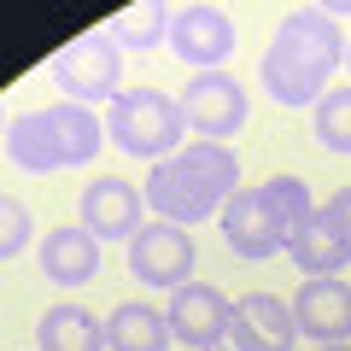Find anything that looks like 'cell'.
Returning <instances> with one entry per match:
<instances>
[{
  "label": "cell",
  "instance_id": "21",
  "mask_svg": "<svg viewBox=\"0 0 351 351\" xmlns=\"http://www.w3.org/2000/svg\"><path fill=\"white\" fill-rule=\"evenodd\" d=\"M29 234H36V223H29V205L18 199V193H6L0 199V263H18L29 252Z\"/></svg>",
  "mask_w": 351,
  "mask_h": 351
},
{
  "label": "cell",
  "instance_id": "4",
  "mask_svg": "<svg viewBox=\"0 0 351 351\" xmlns=\"http://www.w3.org/2000/svg\"><path fill=\"white\" fill-rule=\"evenodd\" d=\"M106 135L129 152V158L164 164L182 152V135H188V117L170 94L158 88H123L112 106H106Z\"/></svg>",
  "mask_w": 351,
  "mask_h": 351
},
{
  "label": "cell",
  "instance_id": "16",
  "mask_svg": "<svg viewBox=\"0 0 351 351\" xmlns=\"http://www.w3.org/2000/svg\"><path fill=\"white\" fill-rule=\"evenodd\" d=\"M170 316L152 311L147 299H123L112 316H106V346L112 351H164L170 346Z\"/></svg>",
  "mask_w": 351,
  "mask_h": 351
},
{
  "label": "cell",
  "instance_id": "12",
  "mask_svg": "<svg viewBox=\"0 0 351 351\" xmlns=\"http://www.w3.org/2000/svg\"><path fill=\"white\" fill-rule=\"evenodd\" d=\"M223 240L234 258L246 263H263V258H276V252H287V240H281L276 217H269V205H263V188H240L234 199L223 205Z\"/></svg>",
  "mask_w": 351,
  "mask_h": 351
},
{
  "label": "cell",
  "instance_id": "5",
  "mask_svg": "<svg viewBox=\"0 0 351 351\" xmlns=\"http://www.w3.org/2000/svg\"><path fill=\"white\" fill-rule=\"evenodd\" d=\"M176 106H182V117H188V129L199 141H223V147H228V135H240L246 117H252L246 82L228 76V71H199L182 94H176Z\"/></svg>",
  "mask_w": 351,
  "mask_h": 351
},
{
  "label": "cell",
  "instance_id": "17",
  "mask_svg": "<svg viewBox=\"0 0 351 351\" xmlns=\"http://www.w3.org/2000/svg\"><path fill=\"white\" fill-rule=\"evenodd\" d=\"M36 346L41 351H106V322L82 304H53L36 322Z\"/></svg>",
  "mask_w": 351,
  "mask_h": 351
},
{
  "label": "cell",
  "instance_id": "11",
  "mask_svg": "<svg viewBox=\"0 0 351 351\" xmlns=\"http://www.w3.org/2000/svg\"><path fill=\"white\" fill-rule=\"evenodd\" d=\"M82 228L94 240H135L141 228V188L123 176H94L82 188Z\"/></svg>",
  "mask_w": 351,
  "mask_h": 351
},
{
  "label": "cell",
  "instance_id": "9",
  "mask_svg": "<svg viewBox=\"0 0 351 351\" xmlns=\"http://www.w3.org/2000/svg\"><path fill=\"white\" fill-rule=\"evenodd\" d=\"M293 322L316 346H351V281L339 276H311L293 293Z\"/></svg>",
  "mask_w": 351,
  "mask_h": 351
},
{
  "label": "cell",
  "instance_id": "10",
  "mask_svg": "<svg viewBox=\"0 0 351 351\" xmlns=\"http://www.w3.org/2000/svg\"><path fill=\"white\" fill-rule=\"evenodd\" d=\"M164 316H170V334L188 351H211L217 339H228V328H234V304H228L211 281H188V287L170 299Z\"/></svg>",
  "mask_w": 351,
  "mask_h": 351
},
{
  "label": "cell",
  "instance_id": "7",
  "mask_svg": "<svg viewBox=\"0 0 351 351\" xmlns=\"http://www.w3.org/2000/svg\"><path fill=\"white\" fill-rule=\"evenodd\" d=\"M193 263H199V252H193V234L176 223H147L135 240H129V269H135V281H147V287H188L193 281Z\"/></svg>",
  "mask_w": 351,
  "mask_h": 351
},
{
  "label": "cell",
  "instance_id": "1",
  "mask_svg": "<svg viewBox=\"0 0 351 351\" xmlns=\"http://www.w3.org/2000/svg\"><path fill=\"white\" fill-rule=\"evenodd\" d=\"M346 59V41H339V18L328 6H299L276 24L269 47H263V88L269 100L281 106H316L334 88V71Z\"/></svg>",
  "mask_w": 351,
  "mask_h": 351
},
{
  "label": "cell",
  "instance_id": "20",
  "mask_svg": "<svg viewBox=\"0 0 351 351\" xmlns=\"http://www.w3.org/2000/svg\"><path fill=\"white\" fill-rule=\"evenodd\" d=\"M311 129H316V141H322L328 152H339V158H351V82L328 88L322 100L311 106Z\"/></svg>",
  "mask_w": 351,
  "mask_h": 351
},
{
  "label": "cell",
  "instance_id": "3",
  "mask_svg": "<svg viewBox=\"0 0 351 351\" xmlns=\"http://www.w3.org/2000/svg\"><path fill=\"white\" fill-rule=\"evenodd\" d=\"M106 147V123L88 106H41V112L12 117L6 129V158L24 176H53V170H82Z\"/></svg>",
  "mask_w": 351,
  "mask_h": 351
},
{
  "label": "cell",
  "instance_id": "13",
  "mask_svg": "<svg viewBox=\"0 0 351 351\" xmlns=\"http://www.w3.org/2000/svg\"><path fill=\"white\" fill-rule=\"evenodd\" d=\"M240 351H293L299 322H293V304H281L276 293H246L234 299V328H228Z\"/></svg>",
  "mask_w": 351,
  "mask_h": 351
},
{
  "label": "cell",
  "instance_id": "8",
  "mask_svg": "<svg viewBox=\"0 0 351 351\" xmlns=\"http://www.w3.org/2000/svg\"><path fill=\"white\" fill-rule=\"evenodd\" d=\"M234 18L223 12V6H182L170 24V53L182 64H188L193 76L199 71H223L228 59H234Z\"/></svg>",
  "mask_w": 351,
  "mask_h": 351
},
{
  "label": "cell",
  "instance_id": "15",
  "mask_svg": "<svg viewBox=\"0 0 351 351\" xmlns=\"http://www.w3.org/2000/svg\"><path fill=\"white\" fill-rule=\"evenodd\" d=\"M287 258L299 263L304 276H339V269L351 263V240L339 234V223H334L328 211H316L311 223L287 240Z\"/></svg>",
  "mask_w": 351,
  "mask_h": 351
},
{
  "label": "cell",
  "instance_id": "19",
  "mask_svg": "<svg viewBox=\"0 0 351 351\" xmlns=\"http://www.w3.org/2000/svg\"><path fill=\"white\" fill-rule=\"evenodd\" d=\"M263 205H269V217H276L281 240H293L316 217V199H311V188H304L299 176H269V182H263Z\"/></svg>",
  "mask_w": 351,
  "mask_h": 351
},
{
  "label": "cell",
  "instance_id": "14",
  "mask_svg": "<svg viewBox=\"0 0 351 351\" xmlns=\"http://www.w3.org/2000/svg\"><path fill=\"white\" fill-rule=\"evenodd\" d=\"M41 269L59 287H82V281L100 276V240L82 223H59L53 234H41Z\"/></svg>",
  "mask_w": 351,
  "mask_h": 351
},
{
  "label": "cell",
  "instance_id": "6",
  "mask_svg": "<svg viewBox=\"0 0 351 351\" xmlns=\"http://www.w3.org/2000/svg\"><path fill=\"white\" fill-rule=\"evenodd\" d=\"M53 82L59 94H71V106H100L117 100V82H123V47L112 36H82L53 59Z\"/></svg>",
  "mask_w": 351,
  "mask_h": 351
},
{
  "label": "cell",
  "instance_id": "24",
  "mask_svg": "<svg viewBox=\"0 0 351 351\" xmlns=\"http://www.w3.org/2000/svg\"><path fill=\"white\" fill-rule=\"evenodd\" d=\"M346 71H351V41H346Z\"/></svg>",
  "mask_w": 351,
  "mask_h": 351
},
{
  "label": "cell",
  "instance_id": "22",
  "mask_svg": "<svg viewBox=\"0 0 351 351\" xmlns=\"http://www.w3.org/2000/svg\"><path fill=\"white\" fill-rule=\"evenodd\" d=\"M322 211H328V217H334V223H339V234H346V240H351V188H339V193H334V199H328V205H322Z\"/></svg>",
  "mask_w": 351,
  "mask_h": 351
},
{
  "label": "cell",
  "instance_id": "23",
  "mask_svg": "<svg viewBox=\"0 0 351 351\" xmlns=\"http://www.w3.org/2000/svg\"><path fill=\"white\" fill-rule=\"evenodd\" d=\"M316 351H351V346H316Z\"/></svg>",
  "mask_w": 351,
  "mask_h": 351
},
{
  "label": "cell",
  "instance_id": "2",
  "mask_svg": "<svg viewBox=\"0 0 351 351\" xmlns=\"http://www.w3.org/2000/svg\"><path fill=\"white\" fill-rule=\"evenodd\" d=\"M240 193V158L223 141H188L176 158L152 164L147 199L158 211V223L193 228L205 217H223V205Z\"/></svg>",
  "mask_w": 351,
  "mask_h": 351
},
{
  "label": "cell",
  "instance_id": "18",
  "mask_svg": "<svg viewBox=\"0 0 351 351\" xmlns=\"http://www.w3.org/2000/svg\"><path fill=\"white\" fill-rule=\"evenodd\" d=\"M170 24H176V12L164 0H141V6H129V12H117L106 24V36L129 53H152V47H170Z\"/></svg>",
  "mask_w": 351,
  "mask_h": 351
}]
</instances>
